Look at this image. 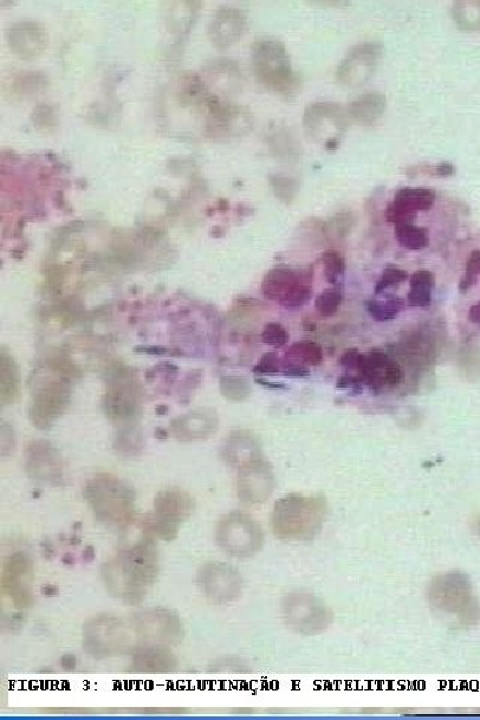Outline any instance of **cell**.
<instances>
[{"label":"cell","instance_id":"obj_1","mask_svg":"<svg viewBox=\"0 0 480 720\" xmlns=\"http://www.w3.org/2000/svg\"><path fill=\"white\" fill-rule=\"evenodd\" d=\"M159 571L158 549L148 536L103 563L101 578L109 595L135 606L145 601L158 580Z\"/></svg>","mask_w":480,"mask_h":720},{"label":"cell","instance_id":"obj_2","mask_svg":"<svg viewBox=\"0 0 480 720\" xmlns=\"http://www.w3.org/2000/svg\"><path fill=\"white\" fill-rule=\"evenodd\" d=\"M327 511L326 501L320 497H283L272 510V533L281 541L313 540L326 522Z\"/></svg>","mask_w":480,"mask_h":720},{"label":"cell","instance_id":"obj_3","mask_svg":"<svg viewBox=\"0 0 480 720\" xmlns=\"http://www.w3.org/2000/svg\"><path fill=\"white\" fill-rule=\"evenodd\" d=\"M427 601L434 609L451 616L460 626L472 627L480 622V603L472 582L460 571L437 575L427 587Z\"/></svg>","mask_w":480,"mask_h":720},{"label":"cell","instance_id":"obj_4","mask_svg":"<svg viewBox=\"0 0 480 720\" xmlns=\"http://www.w3.org/2000/svg\"><path fill=\"white\" fill-rule=\"evenodd\" d=\"M83 495L96 521L107 528L125 529L134 521L135 494L119 478L96 476L84 486Z\"/></svg>","mask_w":480,"mask_h":720},{"label":"cell","instance_id":"obj_5","mask_svg":"<svg viewBox=\"0 0 480 720\" xmlns=\"http://www.w3.org/2000/svg\"><path fill=\"white\" fill-rule=\"evenodd\" d=\"M82 640L84 651L96 659L133 653L139 646L132 623L109 614L96 615L84 623Z\"/></svg>","mask_w":480,"mask_h":720},{"label":"cell","instance_id":"obj_6","mask_svg":"<svg viewBox=\"0 0 480 720\" xmlns=\"http://www.w3.org/2000/svg\"><path fill=\"white\" fill-rule=\"evenodd\" d=\"M281 616L289 630L316 637L333 625L334 614L320 596L306 592H294L283 596Z\"/></svg>","mask_w":480,"mask_h":720},{"label":"cell","instance_id":"obj_7","mask_svg":"<svg viewBox=\"0 0 480 720\" xmlns=\"http://www.w3.org/2000/svg\"><path fill=\"white\" fill-rule=\"evenodd\" d=\"M216 542L227 555L237 560H249L263 550L265 534L262 525L254 518L236 511L225 515L218 522Z\"/></svg>","mask_w":480,"mask_h":720},{"label":"cell","instance_id":"obj_8","mask_svg":"<svg viewBox=\"0 0 480 720\" xmlns=\"http://www.w3.org/2000/svg\"><path fill=\"white\" fill-rule=\"evenodd\" d=\"M196 502L188 492L180 489H167L154 501V512L146 522L148 536L171 542L180 533L181 525L194 514Z\"/></svg>","mask_w":480,"mask_h":720},{"label":"cell","instance_id":"obj_9","mask_svg":"<svg viewBox=\"0 0 480 720\" xmlns=\"http://www.w3.org/2000/svg\"><path fill=\"white\" fill-rule=\"evenodd\" d=\"M254 70L264 86L279 93H293L298 87V76L291 64L284 44L279 41L258 42L254 48Z\"/></svg>","mask_w":480,"mask_h":720},{"label":"cell","instance_id":"obj_10","mask_svg":"<svg viewBox=\"0 0 480 720\" xmlns=\"http://www.w3.org/2000/svg\"><path fill=\"white\" fill-rule=\"evenodd\" d=\"M140 645L171 647L179 645L185 637L184 622L168 608H150L133 615L129 620Z\"/></svg>","mask_w":480,"mask_h":720},{"label":"cell","instance_id":"obj_11","mask_svg":"<svg viewBox=\"0 0 480 720\" xmlns=\"http://www.w3.org/2000/svg\"><path fill=\"white\" fill-rule=\"evenodd\" d=\"M198 586L205 598L217 606L231 605L243 594L244 582L229 563L212 561L198 571Z\"/></svg>","mask_w":480,"mask_h":720},{"label":"cell","instance_id":"obj_12","mask_svg":"<svg viewBox=\"0 0 480 720\" xmlns=\"http://www.w3.org/2000/svg\"><path fill=\"white\" fill-rule=\"evenodd\" d=\"M34 561L28 553L17 551L6 560L0 583L12 606L28 609L34 605Z\"/></svg>","mask_w":480,"mask_h":720},{"label":"cell","instance_id":"obj_13","mask_svg":"<svg viewBox=\"0 0 480 720\" xmlns=\"http://www.w3.org/2000/svg\"><path fill=\"white\" fill-rule=\"evenodd\" d=\"M348 126V115L331 102L314 103L304 114V128L311 139L322 143L328 150L340 145Z\"/></svg>","mask_w":480,"mask_h":720},{"label":"cell","instance_id":"obj_14","mask_svg":"<svg viewBox=\"0 0 480 720\" xmlns=\"http://www.w3.org/2000/svg\"><path fill=\"white\" fill-rule=\"evenodd\" d=\"M262 293L271 301H278L285 309L302 307L310 300L311 276L296 274L288 268L272 269L265 275Z\"/></svg>","mask_w":480,"mask_h":720},{"label":"cell","instance_id":"obj_15","mask_svg":"<svg viewBox=\"0 0 480 720\" xmlns=\"http://www.w3.org/2000/svg\"><path fill=\"white\" fill-rule=\"evenodd\" d=\"M383 53L382 44L366 42L356 45L336 71V77L343 86L356 88L372 80Z\"/></svg>","mask_w":480,"mask_h":720},{"label":"cell","instance_id":"obj_16","mask_svg":"<svg viewBox=\"0 0 480 720\" xmlns=\"http://www.w3.org/2000/svg\"><path fill=\"white\" fill-rule=\"evenodd\" d=\"M363 385L379 395L385 388H395L404 382V369L385 353L373 352L365 356L358 374Z\"/></svg>","mask_w":480,"mask_h":720},{"label":"cell","instance_id":"obj_17","mask_svg":"<svg viewBox=\"0 0 480 720\" xmlns=\"http://www.w3.org/2000/svg\"><path fill=\"white\" fill-rule=\"evenodd\" d=\"M436 204V192L426 187H404L395 194L393 202L387 207L388 223H413L418 212L432 209Z\"/></svg>","mask_w":480,"mask_h":720},{"label":"cell","instance_id":"obj_18","mask_svg":"<svg viewBox=\"0 0 480 720\" xmlns=\"http://www.w3.org/2000/svg\"><path fill=\"white\" fill-rule=\"evenodd\" d=\"M274 473L262 460L240 467L237 483L240 501L248 504H262L274 492Z\"/></svg>","mask_w":480,"mask_h":720},{"label":"cell","instance_id":"obj_19","mask_svg":"<svg viewBox=\"0 0 480 720\" xmlns=\"http://www.w3.org/2000/svg\"><path fill=\"white\" fill-rule=\"evenodd\" d=\"M25 470L31 479L42 483H56L63 477V462L53 445L36 440L25 450Z\"/></svg>","mask_w":480,"mask_h":720},{"label":"cell","instance_id":"obj_20","mask_svg":"<svg viewBox=\"0 0 480 720\" xmlns=\"http://www.w3.org/2000/svg\"><path fill=\"white\" fill-rule=\"evenodd\" d=\"M178 659L170 647L140 645L133 651L129 670L139 674H167L177 670Z\"/></svg>","mask_w":480,"mask_h":720},{"label":"cell","instance_id":"obj_21","mask_svg":"<svg viewBox=\"0 0 480 720\" xmlns=\"http://www.w3.org/2000/svg\"><path fill=\"white\" fill-rule=\"evenodd\" d=\"M218 430L216 415L200 411L188 413L175 419L171 425L173 436L180 442H197L210 438Z\"/></svg>","mask_w":480,"mask_h":720},{"label":"cell","instance_id":"obj_22","mask_svg":"<svg viewBox=\"0 0 480 720\" xmlns=\"http://www.w3.org/2000/svg\"><path fill=\"white\" fill-rule=\"evenodd\" d=\"M222 456L227 463L240 469L261 460V446L248 434H233L223 444Z\"/></svg>","mask_w":480,"mask_h":720},{"label":"cell","instance_id":"obj_23","mask_svg":"<svg viewBox=\"0 0 480 720\" xmlns=\"http://www.w3.org/2000/svg\"><path fill=\"white\" fill-rule=\"evenodd\" d=\"M387 98L382 93H366L349 103L346 113L349 119L362 126H372L385 114Z\"/></svg>","mask_w":480,"mask_h":720},{"label":"cell","instance_id":"obj_24","mask_svg":"<svg viewBox=\"0 0 480 720\" xmlns=\"http://www.w3.org/2000/svg\"><path fill=\"white\" fill-rule=\"evenodd\" d=\"M436 285V276L431 271L419 270L414 272L410 281V293L408 302L413 307L428 309L432 303V291Z\"/></svg>","mask_w":480,"mask_h":720},{"label":"cell","instance_id":"obj_25","mask_svg":"<svg viewBox=\"0 0 480 720\" xmlns=\"http://www.w3.org/2000/svg\"><path fill=\"white\" fill-rule=\"evenodd\" d=\"M246 28V18L242 11L225 10L220 12L217 22V39L220 44L229 45L237 42L243 34Z\"/></svg>","mask_w":480,"mask_h":720},{"label":"cell","instance_id":"obj_26","mask_svg":"<svg viewBox=\"0 0 480 720\" xmlns=\"http://www.w3.org/2000/svg\"><path fill=\"white\" fill-rule=\"evenodd\" d=\"M395 239L401 248L411 251H419L427 248L430 238L428 231L424 227L415 226L414 223L395 225Z\"/></svg>","mask_w":480,"mask_h":720},{"label":"cell","instance_id":"obj_27","mask_svg":"<svg viewBox=\"0 0 480 720\" xmlns=\"http://www.w3.org/2000/svg\"><path fill=\"white\" fill-rule=\"evenodd\" d=\"M405 309V301L399 296L386 295L383 300L375 298L368 304L369 315L378 322H387L397 317L401 310Z\"/></svg>","mask_w":480,"mask_h":720},{"label":"cell","instance_id":"obj_28","mask_svg":"<svg viewBox=\"0 0 480 720\" xmlns=\"http://www.w3.org/2000/svg\"><path fill=\"white\" fill-rule=\"evenodd\" d=\"M285 358L300 362L304 366H317L323 361V353L315 342L301 341L290 347Z\"/></svg>","mask_w":480,"mask_h":720},{"label":"cell","instance_id":"obj_29","mask_svg":"<svg viewBox=\"0 0 480 720\" xmlns=\"http://www.w3.org/2000/svg\"><path fill=\"white\" fill-rule=\"evenodd\" d=\"M324 276L331 285H338L345 275L346 262L340 251L328 250L322 257Z\"/></svg>","mask_w":480,"mask_h":720},{"label":"cell","instance_id":"obj_30","mask_svg":"<svg viewBox=\"0 0 480 720\" xmlns=\"http://www.w3.org/2000/svg\"><path fill=\"white\" fill-rule=\"evenodd\" d=\"M342 301L343 294L340 285H333L316 298L315 307L321 316L331 317L340 310Z\"/></svg>","mask_w":480,"mask_h":720},{"label":"cell","instance_id":"obj_31","mask_svg":"<svg viewBox=\"0 0 480 720\" xmlns=\"http://www.w3.org/2000/svg\"><path fill=\"white\" fill-rule=\"evenodd\" d=\"M407 271L397 268V265H387V268L382 271L378 283H376L375 295H379L383 291L394 288V285L404 283L407 281Z\"/></svg>","mask_w":480,"mask_h":720},{"label":"cell","instance_id":"obj_32","mask_svg":"<svg viewBox=\"0 0 480 720\" xmlns=\"http://www.w3.org/2000/svg\"><path fill=\"white\" fill-rule=\"evenodd\" d=\"M290 335L288 330H285L282 324L272 322L264 327L262 333V340L265 345L274 348H281L288 345Z\"/></svg>","mask_w":480,"mask_h":720},{"label":"cell","instance_id":"obj_33","mask_svg":"<svg viewBox=\"0 0 480 720\" xmlns=\"http://www.w3.org/2000/svg\"><path fill=\"white\" fill-rule=\"evenodd\" d=\"M480 274V251L472 252L466 264V272L460 282L459 290L465 293L466 290L472 288V284L477 282V278Z\"/></svg>","mask_w":480,"mask_h":720},{"label":"cell","instance_id":"obj_34","mask_svg":"<svg viewBox=\"0 0 480 720\" xmlns=\"http://www.w3.org/2000/svg\"><path fill=\"white\" fill-rule=\"evenodd\" d=\"M248 380H243L240 378H223L222 379V392L226 398H229L230 400L233 399V392H237V401L238 400H243L246 397H248L250 393V388Z\"/></svg>","mask_w":480,"mask_h":720},{"label":"cell","instance_id":"obj_35","mask_svg":"<svg viewBox=\"0 0 480 720\" xmlns=\"http://www.w3.org/2000/svg\"><path fill=\"white\" fill-rule=\"evenodd\" d=\"M365 356L366 355H363L358 349H347V352L342 354L340 365L347 368L348 372H356L359 374L363 362H365Z\"/></svg>","mask_w":480,"mask_h":720},{"label":"cell","instance_id":"obj_36","mask_svg":"<svg viewBox=\"0 0 480 720\" xmlns=\"http://www.w3.org/2000/svg\"><path fill=\"white\" fill-rule=\"evenodd\" d=\"M279 368H281V363H279L278 355L275 353H268L262 356L261 361H259L254 372L259 374H270L278 373Z\"/></svg>","mask_w":480,"mask_h":720},{"label":"cell","instance_id":"obj_37","mask_svg":"<svg viewBox=\"0 0 480 720\" xmlns=\"http://www.w3.org/2000/svg\"><path fill=\"white\" fill-rule=\"evenodd\" d=\"M274 187L278 196L282 199H291L295 196L296 184L294 180L288 178H276L274 180Z\"/></svg>","mask_w":480,"mask_h":720},{"label":"cell","instance_id":"obj_38","mask_svg":"<svg viewBox=\"0 0 480 720\" xmlns=\"http://www.w3.org/2000/svg\"><path fill=\"white\" fill-rule=\"evenodd\" d=\"M410 171H414V174H431V175H440V177H444V175H449L452 171V167L449 165H439V166H425V167H415L410 168Z\"/></svg>","mask_w":480,"mask_h":720},{"label":"cell","instance_id":"obj_39","mask_svg":"<svg viewBox=\"0 0 480 720\" xmlns=\"http://www.w3.org/2000/svg\"><path fill=\"white\" fill-rule=\"evenodd\" d=\"M361 385L362 382L359 379V376H352V375H343L341 376L338 380V387L343 388V390H353V392H359L361 390Z\"/></svg>","mask_w":480,"mask_h":720},{"label":"cell","instance_id":"obj_40","mask_svg":"<svg viewBox=\"0 0 480 720\" xmlns=\"http://www.w3.org/2000/svg\"><path fill=\"white\" fill-rule=\"evenodd\" d=\"M333 225L336 226V233H347L349 226H352V216L347 212H341L335 217Z\"/></svg>","mask_w":480,"mask_h":720},{"label":"cell","instance_id":"obj_41","mask_svg":"<svg viewBox=\"0 0 480 720\" xmlns=\"http://www.w3.org/2000/svg\"><path fill=\"white\" fill-rule=\"evenodd\" d=\"M469 320L480 326V302L473 304L469 311Z\"/></svg>","mask_w":480,"mask_h":720},{"label":"cell","instance_id":"obj_42","mask_svg":"<svg viewBox=\"0 0 480 720\" xmlns=\"http://www.w3.org/2000/svg\"><path fill=\"white\" fill-rule=\"evenodd\" d=\"M477 530H478V533L480 534V519L478 521Z\"/></svg>","mask_w":480,"mask_h":720}]
</instances>
